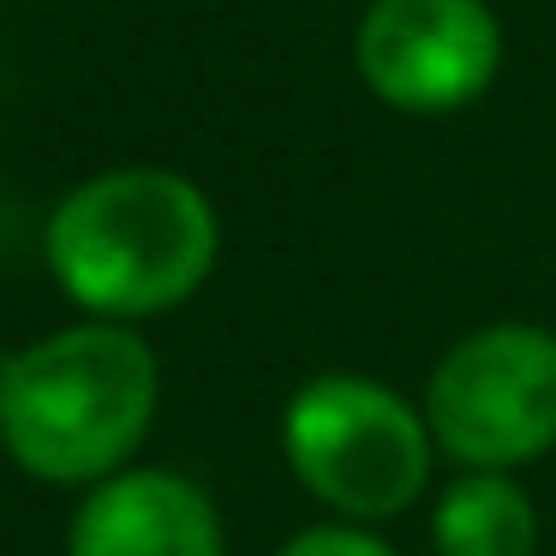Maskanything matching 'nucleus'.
<instances>
[{
    "mask_svg": "<svg viewBox=\"0 0 556 556\" xmlns=\"http://www.w3.org/2000/svg\"><path fill=\"white\" fill-rule=\"evenodd\" d=\"M222 222L204 186L174 168H109L54 204L42 257L90 317L138 324L186 305L210 281Z\"/></svg>",
    "mask_w": 556,
    "mask_h": 556,
    "instance_id": "obj_1",
    "label": "nucleus"
},
{
    "mask_svg": "<svg viewBox=\"0 0 556 556\" xmlns=\"http://www.w3.org/2000/svg\"><path fill=\"white\" fill-rule=\"evenodd\" d=\"M425 425L460 467L515 472L556 448V336L539 324H484L437 359Z\"/></svg>",
    "mask_w": 556,
    "mask_h": 556,
    "instance_id": "obj_4",
    "label": "nucleus"
},
{
    "mask_svg": "<svg viewBox=\"0 0 556 556\" xmlns=\"http://www.w3.org/2000/svg\"><path fill=\"white\" fill-rule=\"evenodd\" d=\"M276 556H401L395 544H383L365 527H305L300 539H288Z\"/></svg>",
    "mask_w": 556,
    "mask_h": 556,
    "instance_id": "obj_8",
    "label": "nucleus"
},
{
    "mask_svg": "<svg viewBox=\"0 0 556 556\" xmlns=\"http://www.w3.org/2000/svg\"><path fill=\"white\" fill-rule=\"evenodd\" d=\"M365 90L401 114H455L503 73V25L484 0H371L353 30Z\"/></svg>",
    "mask_w": 556,
    "mask_h": 556,
    "instance_id": "obj_5",
    "label": "nucleus"
},
{
    "mask_svg": "<svg viewBox=\"0 0 556 556\" xmlns=\"http://www.w3.org/2000/svg\"><path fill=\"white\" fill-rule=\"evenodd\" d=\"M437 556H539V503L520 479L491 467H460L431 508Z\"/></svg>",
    "mask_w": 556,
    "mask_h": 556,
    "instance_id": "obj_7",
    "label": "nucleus"
},
{
    "mask_svg": "<svg viewBox=\"0 0 556 556\" xmlns=\"http://www.w3.org/2000/svg\"><path fill=\"white\" fill-rule=\"evenodd\" d=\"M162 365L114 317L30 341L0 365V443L42 484H102L138 455Z\"/></svg>",
    "mask_w": 556,
    "mask_h": 556,
    "instance_id": "obj_2",
    "label": "nucleus"
},
{
    "mask_svg": "<svg viewBox=\"0 0 556 556\" xmlns=\"http://www.w3.org/2000/svg\"><path fill=\"white\" fill-rule=\"evenodd\" d=\"M281 455L293 479L341 520H389L431 484L437 437L425 407L359 371H324L281 407Z\"/></svg>",
    "mask_w": 556,
    "mask_h": 556,
    "instance_id": "obj_3",
    "label": "nucleus"
},
{
    "mask_svg": "<svg viewBox=\"0 0 556 556\" xmlns=\"http://www.w3.org/2000/svg\"><path fill=\"white\" fill-rule=\"evenodd\" d=\"M66 556H228L222 515L168 467H121L78 503Z\"/></svg>",
    "mask_w": 556,
    "mask_h": 556,
    "instance_id": "obj_6",
    "label": "nucleus"
}]
</instances>
